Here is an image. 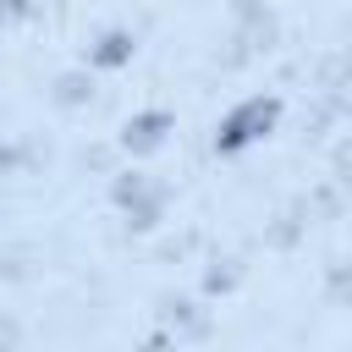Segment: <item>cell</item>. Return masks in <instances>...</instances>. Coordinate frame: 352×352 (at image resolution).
<instances>
[{
  "mask_svg": "<svg viewBox=\"0 0 352 352\" xmlns=\"http://www.w3.org/2000/svg\"><path fill=\"white\" fill-rule=\"evenodd\" d=\"M55 99H60V104H82V99H88V77H82V72H66V77L55 82Z\"/></svg>",
  "mask_w": 352,
  "mask_h": 352,
  "instance_id": "5",
  "label": "cell"
},
{
  "mask_svg": "<svg viewBox=\"0 0 352 352\" xmlns=\"http://www.w3.org/2000/svg\"><path fill=\"white\" fill-rule=\"evenodd\" d=\"M170 126H176L170 110H138V116L121 126V148H126V154H154V148L170 138Z\"/></svg>",
  "mask_w": 352,
  "mask_h": 352,
  "instance_id": "2",
  "label": "cell"
},
{
  "mask_svg": "<svg viewBox=\"0 0 352 352\" xmlns=\"http://www.w3.org/2000/svg\"><path fill=\"white\" fill-rule=\"evenodd\" d=\"M33 11V0H0V28H11V22H22Z\"/></svg>",
  "mask_w": 352,
  "mask_h": 352,
  "instance_id": "6",
  "label": "cell"
},
{
  "mask_svg": "<svg viewBox=\"0 0 352 352\" xmlns=\"http://www.w3.org/2000/svg\"><path fill=\"white\" fill-rule=\"evenodd\" d=\"M116 204L132 214V226H154L160 209H165V192H154L143 176H121V182H116Z\"/></svg>",
  "mask_w": 352,
  "mask_h": 352,
  "instance_id": "3",
  "label": "cell"
},
{
  "mask_svg": "<svg viewBox=\"0 0 352 352\" xmlns=\"http://www.w3.org/2000/svg\"><path fill=\"white\" fill-rule=\"evenodd\" d=\"M275 121H280V99L253 94V99H242V104L220 121L214 148H220V154H242V148H253L258 138H270V132H275Z\"/></svg>",
  "mask_w": 352,
  "mask_h": 352,
  "instance_id": "1",
  "label": "cell"
},
{
  "mask_svg": "<svg viewBox=\"0 0 352 352\" xmlns=\"http://www.w3.org/2000/svg\"><path fill=\"white\" fill-rule=\"evenodd\" d=\"M132 50H138V44H132V33H126V28H110V33H104V38L88 50V66L116 72V66H126V60H132Z\"/></svg>",
  "mask_w": 352,
  "mask_h": 352,
  "instance_id": "4",
  "label": "cell"
},
{
  "mask_svg": "<svg viewBox=\"0 0 352 352\" xmlns=\"http://www.w3.org/2000/svg\"><path fill=\"white\" fill-rule=\"evenodd\" d=\"M11 160H16V154H11V148H0V170H6V165H11Z\"/></svg>",
  "mask_w": 352,
  "mask_h": 352,
  "instance_id": "7",
  "label": "cell"
}]
</instances>
